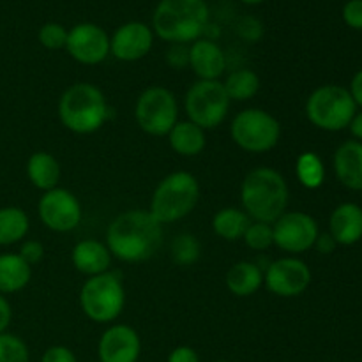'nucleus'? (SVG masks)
Returning <instances> with one entry per match:
<instances>
[{
  "label": "nucleus",
  "mask_w": 362,
  "mask_h": 362,
  "mask_svg": "<svg viewBox=\"0 0 362 362\" xmlns=\"http://www.w3.org/2000/svg\"><path fill=\"white\" fill-rule=\"evenodd\" d=\"M138 127L151 136H166L179 122V103L175 94L166 87H148L138 98L134 106Z\"/></svg>",
  "instance_id": "9d476101"
},
{
  "label": "nucleus",
  "mask_w": 362,
  "mask_h": 362,
  "mask_svg": "<svg viewBox=\"0 0 362 362\" xmlns=\"http://www.w3.org/2000/svg\"><path fill=\"white\" fill-rule=\"evenodd\" d=\"M37 214L42 225L57 233H66L76 228L83 218L81 204L76 194L64 187L45 191L39 198Z\"/></svg>",
  "instance_id": "f8f14e48"
},
{
  "label": "nucleus",
  "mask_w": 362,
  "mask_h": 362,
  "mask_svg": "<svg viewBox=\"0 0 362 362\" xmlns=\"http://www.w3.org/2000/svg\"><path fill=\"white\" fill-rule=\"evenodd\" d=\"M0 362H30V352L16 334H0Z\"/></svg>",
  "instance_id": "c756f323"
},
{
  "label": "nucleus",
  "mask_w": 362,
  "mask_h": 362,
  "mask_svg": "<svg viewBox=\"0 0 362 362\" xmlns=\"http://www.w3.org/2000/svg\"><path fill=\"white\" fill-rule=\"evenodd\" d=\"M189 67L198 80H219L226 69V57L218 42L200 37L189 45Z\"/></svg>",
  "instance_id": "f3484780"
},
{
  "label": "nucleus",
  "mask_w": 362,
  "mask_h": 362,
  "mask_svg": "<svg viewBox=\"0 0 362 362\" xmlns=\"http://www.w3.org/2000/svg\"><path fill=\"white\" fill-rule=\"evenodd\" d=\"M140 354V336L126 324L110 325L99 338V362H138Z\"/></svg>",
  "instance_id": "dca6fc26"
},
{
  "label": "nucleus",
  "mask_w": 362,
  "mask_h": 362,
  "mask_svg": "<svg viewBox=\"0 0 362 362\" xmlns=\"http://www.w3.org/2000/svg\"><path fill=\"white\" fill-rule=\"evenodd\" d=\"M320 228L313 216L300 211H286L272 223L274 246L290 255L306 253L315 247Z\"/></svg>",
  "instance_id": "9b49d317"
},
{
  "label": "nucleus",
  "mask_w": 362,
  "mask_h": 362,
  "mask_svg": "<svg viewBox=\"0 0 362 362\" xmlns=\"http://www.w3.org/2000/svg\"><path fill=\"white\" fill-rule=\"evenodd\" d=\"M251 225V219L243 209L237 207H225L218 211L212 218V230L216 235L228 243L243 240L247 226Z\"/></svg>",
  "instance_id": "393cba45"
},
{
  "label": "nucleus",
  "mask_w": 362,
  "mask_h": 362,
  "mask_svg": "<svg viewBox=\"0 0 362 362\" xmlns=\"http://www.w3.org/2000/svg\"><path fill=\"white\" fill-rule=\"evenodd\" d=\"M244 244L253 251H265L274 246V237H272V225L260 221H251L246 233L243 237Z\"/></svg>",
  "instance_id": "7c9ffc66"
},
{
  "label": "nucleus",
  "mask_w": 362,
  "mask_h": 362,
  "mask_svg": "<svg viewBox=\"0 0 362 362\" xmlns=\"http://www.w3.org/2000/svg\"><path fill=\"white\" fill-rule=\"evenodd\" d=\"M105 244L120 262H145L161 247L163 225L148 211H126L110 223Z\"/></svg>",
  "instance_id": "f257e3e1"
},
{
  "label": "nucleus",
  "mask_w": 362,
  "mask_h": 362,
  "mask_svg": "<svg viewBox=\"0 0 362 362\" xmlns=\"http://www.w3.org/2000/svg\"><path fill=\"white\" fill-rule=\"evenodd\" d=\"M243 4H247V6H258V4L265 2V0H240Z\"/></svg>",
  "instance_id": "79ce46f5"
},
{
  "label": "nucleus",
  "mask_w": 362,
  "mask_h": 362,
  "mask_svg": "<svg viewBox=\"0 0 362 362\" xmlns=\"http://www.w3.org/2000/svg\"><path fill=\"white\" fill-rule=\"evenodd\" d=\"M11 320H13V310H11L9 300L6 299V296L0 293V334L7 331Z\"/></svg>",
  "instance_id": "4c0bfd02"
},
{
  "label": "nucleus",
  "mask_w": 362,
  "mask_h": 362,
  "mask_svg": "<svg viewBox=\"0 0 362 362\" xmlns=\"http://www.w3.org/2000/svg\"><path fill=\"white\" fill-rule=\"evenodd\" d=\"M233 144L250 154H265L279 144L281 124L272 113L262 108H246L230 124Z\"/></svg>",
  "instance_id": "0eeeda50"
},
{
  "label": "nucleus",
  "mask_w": 362,
  "mask_h": 362,
  "mask_svg": "<svg viewBox=\"0 0 362 362\" xmlns=\"http://www.w3.org/2000/svg\"><path fill=\"white\" fill-rule=\"evenodd\" d=\"M264 285V271L255 262H237L226 272V288L235 297H251Z\"/></svg>",
  "instance_id": "4be33fe9"
},
{
  "label": "nucleus",
  "mask_w": 362,
  "mask_h": 362,
  "mask_svg": "<svg viewBox=\"0 0 362 362\" xmlns=\"http://www.w3.org/2000/svg\"><path fill=\"white\" fill-rule=\"evenodd\" d=\"M166 62L175 69L189 67V46L187 45H172L166 53Z\"/></svg>",
  "instance_id": "f704fd0d"
},
{
  "label": "nucleus",
  "mask_w": 362,
  "mask_h": 362,
  "mask_svg": "<svg viewBox=\"0 0 362 362\" xmlns=\"http://www.w3.org/2000/svg\"><path fill=\"white\" fill-rule=\"evenodd\" d=\"M30 221L23 209L2 207L0 209V246H13L27 237Z\"/></svg>",
  "instance_id": "a878e982"
},
{
  "label": "nucleus",
  "mask_w": 362,
  "mask_h": 362,
  "mask_svg": "<svg viewBox=\"0 0 362 362\" xmlns=\"http://www.w3.org/2000/svg\"><path fill=\"white\" fill-rule=\"evenodd\" d=\"M357 105L349 88L339 85H324L310 94L306 101L308 120L324 131H341L350 126Z\"/></svg>",
  "instance_id": "6e6552de"
},
{
  "label": "nucleus",
  "mask_w": 362,
  "mask_h": 362,
  "mask_svg": "<svg viewBox=\"0 0 362 362\" xmlns=\"http://www.w3.org/2000/svg\"><path fill=\"white\" fill-rule=\"evenodd\" d=\"M218 362H230V361H218Z\"/></svg>",
  "instance_id": "37998d69"
},
{
  "label": "nucleus",
  "mask_w": 362,
  "mask_h": 362,
  "mask_svg": "<svg viewBox=\"0 0 362 362\" xmlns=\"http://www.w3.org/2000/svg\"><path fill=\"white\" fill-rule=\"evenodd\" d=\"M230 101H250L260 90V78L251 69H235L223 81Z\"/></svg>",
  "instance_id": "bb28decb"
},
{
  "label": "nucleus",
  "mask_w": 362,
  "mask_h": 362,
  "mask_svg": "<svg viewBox=\"0 0 362 362\" xmlns=\"http://www.w3.org/2000/svg\"><path fill=\"white\" fill-rule=\"evenodd\" d=\"M27 177L32 186L45 191L59 187L60 182V165L49 152L39 151L28 158L27 161Z\"/></svg>",
  "instance_id": "5701e85b"
},
{
  "label": "nucleus",
  "mask_w": 362,
  "mask_h": 362,
  "mask_svg": "<svg viewBox=\"0 0 362 362\" xmlns=\"http://www.w3.org/2000/svg\"><path fill=\"white\" fill-rule=\"evenodd\" d=\"M18 255L32 267V265L39 264L42 260V257H45V246L39 240H25V243H21L20 253Z\"/></svg>",
  "instance_id": "473e14b6"
},
{
  "label": "nucleus",
  "mask_w": 362,
  "mask_h": 362,
  "mask_svg": "<svg viewBox=\"0 0 362 362\" xmlns=\"http://www.w3.org/2000/svg\"><path fill=\"white\" fill-rule=\"evenodd\" d=\"M329 235L336 244L352 246L362 239V209L357 204H341L329 218Z\"/></svg>",
  "instance_id": "6ab92c4d"
},
{
  "label": "nucleus",
  "mask_w": 362,
  "mask_h": 362,
  "mask_svg": "<svg viewBox=\"0 0 362 362\" xmlns=\"http://www.w3.org/2000/svg\"><path fill=\"white\" fill-rule=\"evenodd\" d=\"M343 20L350 28L362 30V0H349L343 7Z\"/></svg>",
  "instance_id": "72a5a7b5"
},
{
  "label": "nucleus",
  "mask_w": 362,
  "mask_h": 362,
  "mask_svg": "<svg viewBox=\"0 0 362 362\" xmlns=\"http://www.w3.org/2000/svg\"><path fill=\"white\" fill-rule=\"evenodd\" d=\"M154 45V32L141 21L124 23L110 37V53L122 62H136L148 55Z\"/></svg>",
  "instance_id": "2eb2a0df"
},
{
  "label": "nucleus",
  "mask_w": 362,
  "mask_h": 362,
  "mask_svg": "<svg viewBox=\"0 0 362 362\" xmlns=\"http://www.w3.org/2000/svg\"><path fill=\"white\" fill-rule=\"evenodd\" d=\"M166 362H200V357L194 352V349L182 345L177 346V349H173L172 352H170Z\"/></svg>",
  "instance_id": "e433bc0d"
},
{
  "label": "nucleus",
  "mask_w": 362,
  "mask_h": 362,
  "mask_svg": "<svg viewBox=\"0 0 362 362\" xmlns=\"http://www.w3.org/2000/svg\"><path fill=\"white\" fill-rule=\"evenodd\" d=\"M296 175L306 189H318L325 180V166L318 154L303 152L296 161Z\"/></svg>",
  "instance_id": "cd10ccee"
},
{
  "label": "nucleus",
  "mask_w": 362,
  "mask_h": 362,
  "mask_svg": "<svg viewBox=\"0 0 362 362\" xmlns=\"http://www.w3.org/2000/svg\"><path fill=\"white\" fill-rule=\"evenodd\" d=\"M110 117V106L99 87L88 81L73 83L59 99V119L74 134H92Z\"/></svg>",
  "instance_id": "20e7f679"
},
{
  "label": "nucleus",
  "mask_w": 362,
  "mask_h": 362,
  "mask_svg": "<svg viewBox=\"0 0 362 362\" xmlns=\"http://www.w3.org/2000/svg\"><path fill=\"white\" fill-rule=\"evenodd\" d=\"M267 290L283 299L303 296L311 283V271L300 258L283 257L274 260L264 274Z\"/></svg>",
  "instance_id": "ddd939ff"
},
{
  "label": "nucleus",
  "mask_w": 362,
  "mask_h": 362,
  "mask_svg": "<svg viewBox=\"0 0 362 362\" xmlns=\"http://www.w3.org/2000/svg\"><path fill=\"white\" fill-rule=\"evenodd\" d=\"M349 92L350 95H352L354 103H356L357 106H362V69L357 71L356 76L352 78V83H350Z\"/></svg>",
  "instance_id": "58836bf2"
},
{
  "label": "nucleus",
  "mask_w": 362,
  "mask_h": 362,
  "mask_svg": "<svg viewBox=\"0 0 362 362\" xmlns=\"http://www.w3.org/2000/svg\"><path fill=\"white\" fill-rule=\"evenodd\" d=\"M32 267L18 253L0 255V293H16L30 283Z\"/></svg>",
  "instance_id": "b1692460"
},
{
  "label": "nucleus",
  "mask_w": 362,
  "mask_h": 362,
  "mask_svg": "<svg viewBox=\"0 0 362 362\" xmlns=\"http://www.w3.org/2000/svg\"><path fill=\"white\" fill-rule=\"evenodd\" d=\"M207 27L205 0H161L152 14V32L170 45H191Z\"/></svg>",
  "instance_id": "7ed1b4c3"
},
{
  "label": "nucleus",
  "mask_w": 362,
  "mask_h": 362,
  "mask_svg": "<svg viewBox=\"0 0 362 362\" xmlns=\"http://www.w3.org/2000/svg\"><path fill=\"white\" fill-rule=\"evenodd\" d=\"M66 49L76 62L95 66L110 55V35L95 23H78L67 34Z\"/></svg>",
  "instance_id": "4468645a"
},
{
  "label": "nucleus",
  "mask_w": 362,
  "mask_h": 362,
  "mask_svg": "<svg viewBox=\"0 0 362 362\" xmlns=\"http://www.w3.org/2000/svg\"><path fill=\"white\" fill-rule=\"evenodd\" d=\"M200 253V243L191 233H179L172 240V246H170V255H172L173 264L179 265V267H191L193 264H197Z\"/></svg>",
  "instance_id": "c85d7f7f"
},
{
  "label": "nucleus",
  "mask_w": 362,
  "mask_h": 362,
  "mask_svg": "<svg viewBox=\"0 0 362 362\" xmlns=\"http://www.w3.org/2000/svg\"><path fill=\"white\" fill-rule=\"evenodd\" d=\"M350 131H352L354 136L357 138V141H362V112L356 113L352 119V122H350Z\"/></svg>",
  "instance_id": "a19ab883"
},
{
  "label": "nucleus",
  "mask_w": 362,
  "mask_h": 362,
  "mask_svg": "<svg viewBox=\"0 0 362 362\" xmlns=\"http://www.w3.org/2000/svg\"><path fill=\"white\" fill-rule=\"evenodd\" d=\"M41 362H76L73 350H69L67 346L55 345L49 346L45 354H42Z\"/></svg>",
  "instance_id": "c9c22d12"
},
{
  "label": "nucleus",
  "mask_w": 362,
  "mask_h": 362,
  "mask_svg": "<svg viewBox=\"0 0 362 362\" xmlns=\"http://www.w3.org/2000/svg\"><path fill=\"white\" fill-rule=\"evenodd\" d=\"M80 306L85 317L95 324L115 322L126 306L122 278L112 271L88 278L80 290Z\"/></svg>",
  "instance_id": "423d86ee"
},
{
  "label": "nucleus",
  "mask_w": 362,
  "mask_h": 362,
  "mask_svg": "<svg viewBox=\"0 0 362 362\" xmlns=\"http://www.w3.org/2000/svg\"><path fill=\"white\" fill-rule=\"evenodd\" d=\"M67 34H69V30L64 25L49 21V23H45L39 28L37 39L46 49H62L66 48Z\"/></svg>",
  "instance_id": "2f4dec72"
},
{
  "label": "nucleus",
  "mask_w": 362,
  "mask_h": 362,
  "mask_svg": "<svg viewBox=\"0 0 362 362\" xmlns=\"http://www.w3.org/2000/svg\"><path fill=\"white\" fill-rule=\"evenodd\" d=\"M232 101L221 80H197L186 92L184 110L187 120L202 129H216L228 115Z\"/></svg>",
  "instance_id": "1a4fd4ad"
},
{
  "label": "nucleus",
  "mask_w": 362,
  "mask_h": 362,
  "mask_svg": "<svg viewBox=\"0 0 362 362\" xmlns=\"http://www.w3.org/2000/svg\"><path fill=\"white\" fill-rule=\"evenodd\" d=\"M288 197L285 177L271 166L253 168L240 184V204L251 221L272 225L286 212Z\"/></svg>",
  "instance_id": "f03ea898"
},
{
  "label": "nucleus",
  "mask_w": 362,
  "mask_h": 362,
  "mask_svg": "<svg viewBox=\"0 0 362 362\" xmlns=\"http://www.w3.org/2000/svg\"><path fill=\"white\" fill-rule=\"evenodd\" d=\"M112 258L108 246L95 239L80 240L74 244L73 251H71V262H73L74 269L88 278L108 272Z\"/></svg>",
  "instance_id": "a211bd4d"
},
{
  "label": "nucleus",
  "mask_w": 362,
  "mask_h": 362,
  "mask_svg": "<svg viewBox=\"0 0 362 362\" xmlns=\"http://www.w3.org/2000/svg\"><path fill=\"white\" fill-rule=\"evenodd\" d=\"M334 172L339 182L354 191H362V141L350 140L334 154Z\"/></svg>",
  "instance_id": "aec40b11"
},
{
  "label": "nucleus",
  "mask_w": 362,
  "mask_h": 362,
  "mask_svg": "<svg viewBox=\"0 0 362 362\" xmlns=\"http://www.w3.org/2000/svg\"><path fill=\"white\" fill-rule=\"evenodd\" d=\"M315 246L318 247V251H320V253H331L332 250H334L336 247V243H334V239H332L331 235H329V233H324V235H318V239H317V243H315Z\"/></svg>",
  "instance_id": "ea45409f"
},
{
  "label": "nucleus",
  "mask_w": 362,
  "mask_h": 362,
  "mask_svg": "<svg viewBox=\"0 0 362 362\" xmlns=\"http://www.w3.org/2000/svg\"><path fill=\"white\" fill-rule=\"evenodd\" d=\"M198 200L200 184L197 177L189 172H173L159 180L156 186L148 212L163 226L172 225L189 216L197 207Z\"/></svg>",
  "instance_id": "39448f33"
},
{
  "label": "nucleus",
  "mask_w": 362,
  "mask_h": 362,
  "mask_svg": "<svg viewBox=\"0 0 362 362\" xmlns=\"http://www.w3.org/2000/svg\"><path fill=\"white\" fill-rule=\"evenodd\" d=\"M166 136H168L172 151L182 158H194V156L202 154L207 145L205 129H202L191 120H179Z\"/></svg>",
  "instance_id": "412c9836"
}]
</instances>
